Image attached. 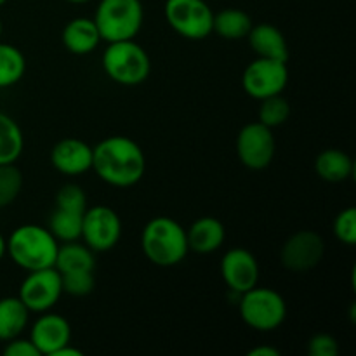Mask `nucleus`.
<instances>
[{"mask_svg":"<svg viewBox=\"0 0 356 356\" xmlns=\"http://www.w3.org/2000/svg\"><path fill=\"white\" fill-rule=\"evenodd\" d=\"M103 183L113 188H131L146 172L141 146L127 136H110L92 148V169Z\"/></svg>","mask_w":356,"mask_h":356,"instance_id":"f257e3e1","label":"nucleus"},{"mask_svg":"<svg viewBox=\"0 0 356 356\" xmlns=\"http://www.w3.org/2000/svg\"><path fill=\"white\" fill-rule=\"evenodd\" d=\"M141 250L155 266H176L183 263L190 252L186 229L169 216H156L143 228Z\"/></svg>","mask_w":356,"mask_h":356,"instance_id":"f03ea898","label":"nucleus"},{"mask_svg":"<svg viewBox=\"0 0 356 356\" xmlns=\"http://www.w3.org/2000/svg\"><path fill=\"white\" fill-rule=\"evenodd\" d=\"M59 242L49 228L38 225H21L6 240V254L24 271L54 266Z\"/></svg>","mask_w":356,"mask_h":356,"instance_id":"7ed1b4c3","label":"nucleus"},{"mask_svg":"<svg viewBox=\"0 0 356 356\" xmlns=\"http://www.w3.org/2000/svg\"><path fill=\"white\" fill-rule=\"evenodd\" d=\"M101 63L108 79L125 87L146 82L152 73V59L146 49L134 38L108 42Z\"/></svg>","mask_w":356,"mask_h":356,"instance_id":"20e7f679","label":"nucleus"},{"mask_svg":"<svg viewBox=\"0 0 356 356\" xmlns=\"http://www.w3.org/2000/svg\"><path fill=\"white\" fill-rule=\"evenodd\" d=\"M92 19L101 40H129L141 30L145 9L141 0H99Z\"/></svg>","mask_w":356,"mask_h":356,"instance_id":"39448f33","label":"nucleus"},{"mask_svg":"<svg viewBox=\"0 0 356 356\" xmlns=\"http://www.w3.org/2000/svg\"><path fill=\"white\" fill-rule=\"evenodd\" d=\"M238 313L245 325L257 332H273L287 318V302L270 287H252L238 296Z\"/></svg>","mask_w":356,"mask_h":356,"instance_id":"423d86ee","label":"nucleus"},{"mask_svg":"<svg viewBox=\"0 0 356 356\" xmlns=\"http://www.w3.org/2000/svg\"><path fill=\"white\" fill-rule=\"evenodd\" d=\"M167 24L188 40H204L212 33V13L207 0H165Z\"/></svg>","mask_w":356,"mask_h":356,"instance_id":"0eeeda50","label":"nucleus"},{"mask_svg":"<svg viewBox=\"0 0 356 356\" xmlns=\"http://www.w3.org/2000/svg\"><path fill=\"white\" fill-rule=\"evenodd\" d=\"M122 238V221L117 212L106 205L87 207L82 218L80 240L92 252H108Z\"/></svg>","mask_w":356,"mask_h":356,"instance_id":"6e6552de","label":"nucleus"},{"mask_svg":"<svg viewBox=\"0 0 356 356\" xmlns=\"http://www.w3.org/2000/svg\"><path fill=\"white\" fill-rule=\"evenodd\" d=\"M63 296L61 273L54 266L28 271L21 282L17 298L30 309V313L51 312Z\"/></svg>","mask_w":356,"mask_h":356,"instance_id":"1a4fd4ad","label":"nucleus"},{"mask_svg":"<svg viewBox=\"0 0 356 356\" xmlns=\"http://www.w3.org/2000/svg\"><path fill=\"white\" fill-rule=\"evenodd\" d=\"M289 83L287 61L256 58L247 65L242 75V87L252 99H266L285 90Z\"/></svg>","mask_w":356,"mask_h":356,"instance_id":"9d476101","label":"nucleus"},{"mask_svg":"<svg viewBox=\"0 0 356 356\" xmlns=\"http://www.w3.org/2000/svg\"><path fill=\"white\" fill-rule=\"evenodd\" d=\"M277 153L273 129L261 122H250L236 136V155L240 163L250 170H263L273 162Z\"/></svg>","mask_w":356,"mask_h":356,"instance_id":"9b49d317","label":"nucleus"},{"mask_svg":"<svg viewBox=\"0 0 356 356\" xmlns=\"http://www.w3.org/2000/svg\"><path fill=\"white\" fill-rule=\"evenodd\" d=\"M325 256V242L312 229L296 232L280 249V263L292 273H306L322 263Z\"/></svg>","mask_w":356,"mask_h":356,"instance_id":"f8f14e48","label":"nucleus"},{"mask_svg":"<svg viewBox=\"0 0 356 356\" xmlns=\"http://www.w3.org/2000/svg\"><path fill=\"white\" fill-rule=\"evenodd\" d=\"M261 268L250 250L235 247L229 249L221 259V277L226 287L236 296L250 291L259 282Z\"/></svg>","mask_w":356,"mask_h":356,"instance_id":"ddd939ff","label":"nucleus"},{"mask_svg":"<svg viewBox=\"0 0 356 356\" xmlns=\"http://www.w3.org/2000/svg\"><path fill=\"white\" fill-rule=\"evenodd\" d=\"M30 341L40 356H54L56 351L72 343V325L58 313H40V316L31 323Z\"/></svg>","mask_w":356,"mask_h":356,"instance_id":"4468645a","label":"nucleus"},{"mask_svg":"<svg viewBox=\"0 0 356 356\" xmlns=\"http://www.w3.org/2000/svg\"><path fill=\"white\" fill-rule=\"evenodd\" d=\"M51 163L63 176H82L92 169V146L79 138H65L51 149Z\"/></svg>","mask_w":356,"mask_h":356,"instance_id":"2eb2a0df","label":"nucleus"},{"mask_svg":"<svg viewBox=\"0 0 356 356\" xmlns=\"http://www.w3.org/2000/svg\"><path fill=\"white\" fill-rule=\"evenodd\" d=\"M66 51L75 56H87L101 44V35L92 17H73L65 24L61 33Z\"/></svg>","mask_w":356,"mask_h":356,"instance_id":"dca6fc26","label":"nucleus"},{"mask_svg":"<svg viewBox=\"0 0 356 356\" xmlns=\"http://www.w3.org/2000/svg\"><path fill=\"white\" fill-rule=\"evenodd\" d=\"M250 49L256 58L278 59V61H289V45L284 33L277 26L270 23L252 24L249 35H247Z\"/></svg>","mask_w":356,"mask_h":356,"instance_id":"f3484780","label":"nucleus"},{"mask_svg":"<svg viewBox=\"0 0 356 356\" xmlns=\"http://www.w3.org/2000/svg\"><path fill=\"white\" fill-rule=\"evenodd\" d=\"M188 247L195 254H212L221 249L226 238V229L218 218H198L190 229H186Z\"/></svg>","mask_w":356,"mask_h":356,"instance_id":"a211bd4d","label":"nucleus"},{"mask_svg":"<svg viewBox=\"0 0 356 356\" xmlns=\"http://www.w3.org/2000/svg\"><path fill=\"white\" fill-rule=\"evenodd\" d=\"M315 170L320 179L327 183H344L355 172L353 159L337 148L323 149L315 160Z\"/></svg>","mask_w":356,"mask_h":356,"instance_id":"6ab92c4d","label":"nucleus"},{"mask_svg":"<svg viewBox=\"0 0 356 356\" xmlns=\"http://www.w3.org/2000/svg\"><path fill=\"white\" fill-rule=\"evenodd\" d=\"M30 322V309L23 305L19 298L0 299V343L23 336Z\"/></svg>","mask_w":356,"mask_h":356,"instance_id":"aec40b11","label":"nucleus"},{"mask_svg":"<svg viewBox=\"0 0 356 356\" xmlns=\"http://www.w3.org/2000/svg\"><path fill=\"white\" fill-rule=\"evenodd\" d=\"M54 268L61 275L73 273V271H94L96 270V257L83 242L80 243L79 240L65 242L59 243Z\"/></svg>","mask_w":356,"mask_h":356,"instance_id":"412c9836","label":"nucleus"},{"mask_svg":"<svg viewBox=\"0 0 356 356\" xmlns=\"http://www.w3.org/2000/svg\"><path fill=\"white\" fill-rule=\"evenodd\" d=\"M252 24V19L245 10L228 7V9L214 13L212 33L225 38V40H242V38H247Z\"/></svg>","mask_w":356,"mask_h":356,"instance_id":"4be33fe9","label":"nucleus"},{"mask_svg":"<svg viewBox=\"0 0 356 356\" xmlns=\"http://www.w3.org/2000/svg\"><path fill=\"white\" fill-rule=\"evenodd\" d=\"M24 136L19 124L0 111V165L3 163H16L23 155Z\"/></svg>","mask_w":356,"mask_h":356,"instance_id":"5701e85b","label":"nucleus"},{"mask_svg":"<svg viewBox=\"0 0 356 356\" xmlns=\"http://www.w3.org/2000/svg\"><path fill=\"white\" fill-rule=\"evenodd\" d=\"M82 218L83 212L56 207L49 218L47 228L58 242H75V240H80V233H82Z\"/></svg>","mask_w":356,"mask_h":356,"instance_id":"b1692460","label":"nucleus"},{"mask_svg":"<svg viewBox=\"0 0 356 356\" xmlns=\"http://www.w3.org/2000/svg\"><path fill=\"white\" fill-rule=\"evenodd\" d=\"M26 72V58L23 51L13 44L0 42V89H7L19 82Z\"/></svg>","mask_w":356,"mask_h":356,"instance_id":"393cba45","label":"nucleus"},{"mask_svg":"<svg viewBox=\"0 0 356 356\" xmlns=\"http://www.w3.org/2000/svg\"><path fill=\"white\" fill-rule=\"evenodd\" d=\"M257 117H259L257 122H261V124L266 125V127H280V125H284L285 122L289 120V117H291V103H289L282 94L266 97V99H261Z\"/></svg>","mask_w":356,"mask_h":356,"instance_id":"a878e982","label":"nucleus"},{"mask_svg":"<svg viewBox=\"0 0 356 356\" xmlns=\"http://www.w3.org/2000/svg\"><path fill=\"white\" fill-rule=\"evenodd\" d=\"M23 172L16 167V163H3L0 165V209L9 207L16 202L23 190Z\"/></svg>","mask_w":356,"mask_h":356,"instance_id":"bb28decb","label":"nucleus"},{"mask_svg":"<svg viewBox=\"0 0 356 356\" xmlns=\"http://www.w3.org/2000/svg\"><path fill=\"white\" fill-rule=\"evenodd\" d=\"M63 294L73 296V298H83L89 296L96 287L94 271H73V273L61 275Z\"/></svg>","mask_w":356,"mask_h":356,"instance_id":"cd10ccee","label":"nucleus"},{"mask_svg":"<svg viewBox=\"0 0 356 356\" xmlns=\"http://www.w3.org/2000/svg\"><path fill=\"white\" fill-rule=\"evenodd\" d=\"M334 236L344 245L353 247L356 243V209L348 207L334 219Z\"/></svg>","mask_w":356,"mask_h":356,"instance_id":"c85d7f7f","label":"nucleus"},{"mask_svg":"<svg viewBox=\"0 0 356 356\" xmlns=\"http://www.w3.org/2000/svg\"><path fill=\"white\" fill-rule=\"evenodd\" d=\"M56 207L70 209V211L86 212L87 209V195L82 186L75 183H66L59 188L56 195Z\"/></svg>","mask_w":356,"mask_h":356,"instance_id":"c756f323","label":"nucleus"},{"mask_svg":"<svg viewBox=\"0 0 356 356\" xmlns=\"http://www.w3.org/2000/svg\"><path fill=\"white\" fill-rule=\"evenodd\" d=\"M337 353H339V344L330 334H316L308 341L309 356H336Z\"/></svg>","mask_w":356,"mask_h":356,"instance_id":"7c9ffc66","label":"nucleus"},{"mask_svg":"<svg viewBox=\"0 0 356 356\" xmlns=\"http://www.w3.org/2000/svg\"><path fill=\"white\" fill-rule=\"evenodd\" d=\"M3 356H40L37 348L30 341V337L17 336L14 339L7 341L3 346Z\"/></svg>","mask_w":356,"mask_h":356,"instance_id":"2f4dec72","label":"nucleus"},{"mask_svg":"<svg viewBox=\"0 0 356 356\" xmlns=\"http://www.w3.org/2000/svg\"><path fill=\"white\" fill-rule=\"evenodd\" d=\"M247 356H280V351L273 346H268V344H263V346H256L247 353Z\"/></svg>","mask_w":356,"mask_h":356,"instance_id":"473e14b6","label":"nucleus"},{"mask_svg":"<svg viewBox=\"0 0 356 356\" xmlns=\"http://www.w3.org/2000/svg\"><path fill=\"white\" fill-rule=\"evenodd\" d=\"M82 355L83 353L79 350V348H73L72 343H70L66 344V346H63L59 351H56L54 356H82Z\"/></svg>","mask_w":356,"mask_h":356,"instance_id":"72a5a7b5","label":"nucleus"},{"mask_svg":"<svg viewBox=\"0 0 356 356\" xmlns=\"http://www.w3.org/2000/svg\"><path fill=\"white\" fill-rule=\"evenodd\" d=\"M3 256H6V238L0 233V261L3 259Z\"/></svg>","mask_w":356,"mask_h":356,"instance_id":"f704fd0d","label":"nucleus"},{"mask_svg":"<svg viewBox=\"0 0 356 356\" xmlns=\"http://www.w3.org/2000/svg\"><path fill=\"white\" fill-rule=\"evenodd\" d=\"M65 2H70V3H76V6H80V3H87V2H90V0H65Z\"/></svg>","mask_w":356,"mask_h":356,"instance_id":"c9c22d12","label":"nucleus"},{"mask_svg":"<svg viewBox=\"0 0 356 356\" xmlns=\"http://www.w3.org/2000/svg\"><path fill=\"white\" fill-rule=\"evenodd\" d=\"M2 31H3V24H2V19H0V38H2Z\"/></svg>","mask_w":356,"mask_h":356,"instance_id":"e433bc0d","label":"nucleus"},{"mask_svg":"<svg viewBox=\"0 0 356 356\" xmlns=\"http://www.w3.org/2000/svg\"><path fill=\"white\" fill-rule=\"evenodd\" d=\"M7 2H9V0H0V7H2V6H6Z\"/></svg>","mask_w":356,"mask_h":356,"instance_id":"4c0bfd02","label":"nucleus"}]
</instances>
